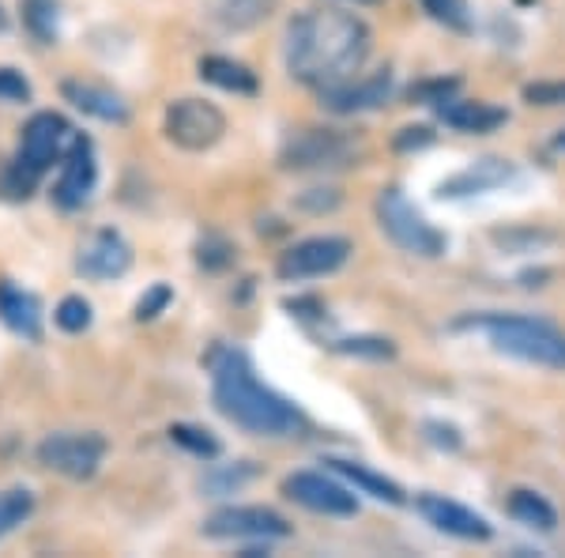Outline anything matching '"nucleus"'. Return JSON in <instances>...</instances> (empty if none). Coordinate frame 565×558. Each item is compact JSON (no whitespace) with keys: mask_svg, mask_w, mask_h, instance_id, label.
Returning <instances> with one entry per match:
<instances>
[{"mask_svg":"<svg viewBox=\"0 0 565 558\" xmlns=\"http://www.w3.org/2000/svg\"><path fill=\"white\" fill-rule=\"evenodd\" d=\"M370 27L343 8H313L287 27L282 61L298 84L332 87L351 80L370 57Z\"/></svg>","mask_w":565,"mask_h":558,"instance_id":"1","label":"nucleus"},{"mask_svg":"<svg viewBox=\"0 0 565 558\" xmlns=\"http://www.w3.org/2000/svg\"><path fill=\"white\" fill-rule=\"evenodd\" d=\"M212 400L215 408L257 438H290L306 427L302 411L290 400H282L276 389H268L257 378L253 362L242 351H223L212 370Z\"/></svg>","mask_w":565,"mask_h":558,"instance_id":"2","label":"nucleus"},{"mask_svg":"<svg viewBox=\"0 0 565 558\" xmlns=\"http://www.w3.org/2000/svg\"><path fill=\"white\" fill-rule=\"evenodd\" d=\"M457 328H476L494 344V351L513 355L521 362L546 366V370H565V333L540 317H521V314H482V317H463Z\"/></svg>","mask_w":565,"mask_h":558,"instance_id":"3","label":"nucleus"},{"mask_svg":"<svg viewBox=\"0 0 565 558\" xmlns=\"http://www.w3.org/2000/svg\"><path fill=\"white\" fill-rule=\"evenodd\" d=\"M377 223H381V231L388 234V242L399 245L404 253H412V257L434 261L445 253V234L437 231L430 219L418 212L396 186L377 193Z\"/></svg>","mask_w":565,"mask_h":558,"instance_id":"4","label":"nucleus"},{"mask_svg":"<svg viewBox=\"0 0 565 558\" xmlns=\"http://www.w3.org/2000/svg\"><path fill=\"white\" fill-rule=\"evenodd\" d=\"M362 159V140L343 129H302L279 155L282 170H343Z\"/></svg>","mask_w":565,"mask_h":558,"instance_id":"5","label":"nucleus"},{"mask_svg":"<svg viewBox=\"0 0 565 558\" xmlns=\"http://www.w3.org/2000/svg\"><path fill=\"white\" fill-rule=\"evenodd\" d=\"M167 140L181 151H207L223 140L226 117L223 109L212 106L207 98H178L167 106V122H162Z\"/></svg>","mask_w":565,"mask_h":558,"instance_id":"6","label":"nucleus"},{"mask_svg":"<svg viewBox=\"0 0 565 558\" xmlns=\"http://www.w3.org/2000/svg\"><path fill=\"white\" fill-rule=\"evenodd\" d=\"M351 257V242L335 234H321V238H306V242L290 245L279 257L276 272L282 283H298V280H321L340 272Z\"/></svg>","mask_w":565,"mask_h":558,"instance_id":"7","label":"nucleus"},{"mask_svg":"<svg viewBox=\"0 0 565 558\" xmlns=\"http://www.w3.org/2000/svg\"><path fill=\"white\" fill-rule=\"evenodd\" d=\"M106 456V438L103 434H76V430H65V434H50L39 445V461L50 472H61L68 480H90L98 472Z\"/></svg>","mask_w":565,"mask_h":558,"instance_id":"8","label":"nucleus"},{"mask_svg":"<svg viewBox=\"0 0 565 558\" xmlns=\"http://www.w3.org/2000/svg\"><path fill=\"white\" fill-rule=\"evenodd\" d=\"M282 494L290 502H298L302 509H309V514H328V517L359 514V498L324 472H290L282 480Z\"/></svg>","mask_w":565,"mask_h":558,"instance_id":"9","label":"nucleus"},{"mask_svg":"<svg viewBox=\"0 0 565 558\" xmlns=\"http://www.w3.org/2000/svg\"><path fill=\"white\" fill-rule=\"evenodd\" d=\"M204 536L212 539H282L290 536L287 517L268 506H226L204 520Z\"/></svg>","mask_w":565,"mask_h":558,"instance_id":"10","label":"nucleus"},{"mask_svg":"<svg viewBox=\"0 0 565 558\" xmlns=\"http://www.w3.org/2000/svg\"><path fill=\"white\" fill-rule=\"evenodd\" d=\"M68 133L72 129L61 114H50V109L34 114L31 122L23 125V140H20V155H15V159H20L23 167H31L34 173H45L61 159V151H65Z\"/></svg>","mask_w":565,"mask_h":558,"instance_id":"11","label":"nucleus"},{"mask_svg":"<svg viewBox=\"0 0 565 558\" xmlns=\"http://www.w3.org/2000/svg\"><path fill=\"white\" fill-rule=\"evenodd\" d=\"M98 181V162H95V144L87 136H76L65 151V162H61V178L53 186V200H57L65 212L79 208L90 197Z\"/></svg>","mask_w":565,"mask_h":558,"instance_id":"12","label":"nucleus"},{"mask_svg":"<svg viewBox=\"0 0 565 558\" xmlns=\"http://www.w3.org/2000/svg\"><path fill=\"white\" fill-rule=\"evenodd\" d=\"M129 269H132V245L117 231H95L76 253V272L98 283L121 280Z\"/></svg>","mask_w":565,"mask_h":558,"instance_id":"13","label":"nucleus"},{"mask_svg":"<svg viewBox=\"0 0 565 558\" xmlns=\"http://www.w3.org/2000/svg\"><path fill=\"white\" fill-rule=\"evenodd\" d=\"M415 506H418V514H423L437 533H445V536L482 544V539H490V533H494V528L487 525V517H479L476 509L460 506V502L445 498V494H418Z\"/></svg>","mask_w":565,"mask_h":558,"instance_id":"14","label":"nucleus"},{"mask_svg":"<svg viewBox=\"0 0 565 558\" xmlns=\"http://www.w3.org/2000/svg\"><path fill=\"white\" fill-rule=\"evenodd\" d=\"M392 95V72H373L366 80H343V84L321 87V106L332 114H362L377 109Z\"/></svg>","mask_w":565,"mask_h":558,"instance_id":"15","label":"nucleus"},{"mask_svg":"<svg viewBox=\"0 0 565 558\" xmlns=\"http://www.w3.org/2000/svg\"><path fill=\"white\" fill-rule=\"evenodd\" d=\"M513 173H516V167L509 159H476L471 167H463L460 173L445 178L441 186H437V197H441V200H460V197L490 193V189L513 181Z\"/></svg>","mask_w":565,"mask_h":558,"instance_id":"16","label":"nucleus"},{"mask_svg":"<svg viewBox=\"0 0 565 558\" xmlns=\"http://www.w3.org/2000/svg\"><path fill=\"white\" fill-rule=\"evenodd\" d=\"M437 117H441L449 129L457 133H494L509 122V114L494 103H479V98H441L437 106Z\"/></svg>","mask_w":565,"mask_h":558,"instance_id":"17","label":"nucleus"},{"mask_svg":"<svg viewBox=\"0 0 565 558\" xmlns=\"http://www.w3.org/2000/svg\"><path fill=\"white\" fill-rule=\"evenodd\" d=\"M0 322L23 340H42V306L31 291L15 287L12 280H0Z\"/></svg>","mask_w":565,"mask_h":558,"instance_id":"18","label":"nucleus"},{"mask_svg":"<svg viewBox=\"0 0 565 558\" xmlns=\"http://www.w3.org/2000/svg\"><path fill=\"white\" fill-rule=\"evenodd\" d=\"M61 95H65L76 109H84L87 117H98V122H109V125H125V122H129V106L121 103V95H114V91H106V87H98V84L65 80V84H61Z\"/></svg>","mask_w":565,"mask_h":558,"instance_id":"19","label":"nucleus"},{"mask_svg":"<svg viewBox=\"0 0 565 558\" xmlns=\"http://www.w3.org/2000/svg\"><path fill=\"white\" fill-rule=\"evenodd\" d=\"M324 464L335 475H343L348 483H354V487H359L362 494H370V498L388 502V506H404V491H399V483L385 480V475L362 468V464H354V461H340V456H332V461H324Z\"/></svg>","mask_w":565,"mask_h":558,"instance_id":"20","label":"nucleus"},{"mask_svg":"<svg viewBox=\"0 0 565 558\" xmlns=\"http://www.w3.org/2000/svg\"><path fill=\"white\" fill-rule=\"evenodd\" d=\"M276 4L279 0H215L212 15L226 31H249V27L268 20V15L276 12Z\"/></svg>","mask_w":565,"mask_h":558,"instance_id":"21","label":"nucleus"},{"mask_svg":"<svg viewBox=\"0 0 565 558\" xmlns=\"http://www.w3.org/2000/svg\"><path fill=\"white\" fill-rule=\"evenodd\" d=\"M200 76H204L207 84L223 87V91H234V95H257V76H253L242 61L204 57V61H200Z\"/></svg>","mask_w":565,"mask_h":558,"instance_id":"22","label":"nucleus"},{"mask_svg":"<svg viewBox=\"0 0 565 558\" xmlns=\"http://www.w3.org/2000/svg\"><path fill=\"white\" fill-rule=\"evenodd\" d=\"M509 514H513L521 525L535 528V533H554L558 528V514H554V506L543 498V494L535 491H513L509 494Z\"/></svg>","mask_w":565,"mask_h":558,"instance_id":"23","label":"nucleus"},{"mask_svg":"<svg viewBox=\"0 0 565 558\" xmlns=\"http://www.w3.org/2000/svg\"><path fill=\"white\" fill-rule=\"evenodd\" d=\"M34 514V494L26 487H8L0 491V539L23 525Z\"/></svg>","mask_w":565,"mask_h":558,"instance_id":"24","label":"nucleus"},{"mask_svg":"<svg viewBox=\"0 0 565 558\" xmlns=\"http://www.w3.org/2000/svg\"><path fill=\"white\" fill-rule=\"evenodd\" d=\"M23 20L39 42H57V0H23Z\"/></svg>","mask_w":565,"mask_h":558,"instance_id":"25","label":"nucleus"},{"mask_svg":"<svg viewBox=\"0 0 565 558\" xmlns=\"http://www.w3.org/2000/svg\"><path fill=\"white\" fill-rule=\"evenodd\" d=\"M42 173H34L31 167H23L20 159H12L4 170H0V193L8 200H26L34 193V186H39Z\"/></svg>","mask_w":565,"mask_h":558,"instance_id":"26","label":"nucleus"},{"mask_svg":"<svg viewBox=\"0 0 565 558\" xmlns=\"http://www.w3.org/2000/svg\"><path fill=\"white\" fill-rule=\"evenodd\" d=\"M170 438H174L181 450H189L193 456H200V461H215V456H218V442L212 438V430L178 423V427H170Z\"/></svg>","mask_w":565,"mask_h":558,"instance_id":"27","label":"nucleus"},{"mask_svg":"<svg viewBox=\"0 0 565 558\" xmlns=\"http://www.w3.org/2000/svg\"><path fill=\"white\" fill-rule=\"evenodd\" d=\"M418 4H423L437 23L449 27V31H460V34H468V31H471L468 0H418Z\"/></svg>","mask_w":565,"mask_h":558,"instance_id":"28","label":"nucleus"},{"mask_svg":"<svg viewBox=\"0 0 565 558\" xmlns=\"http://www.w3.org/2000/svg\"><path fill=\"white\" fill-rule=\"evenodd\" d=\"M53 322H57V328H65V333H84V328H90V306L79 295H68L61 298Z\"/></svg>","mask_w":565,"mask_h":558,"instance_id":"29","label":"nucleus"},{"mask_svg":"<svg viewBox=\"0 0 565 558\" xmlns=\"http://www.w3.org/2000/svg\"><path fill=\"white\" fill-rule=\"evenodd\" d=\"M527 106H565V80H540L524 87Z\"/></svg>","mask_w":565,"mask_h":558,"instance_id":"30","label":"nucleus"},{"mask_svg":"<svg viewBox=\"0 0 565 558\" xmlns=\"http://www.w3.org/2000/svg\"><path fill=\"white\" fill-rule=\"evenodd\" d=\"M170 298H174V291L167 287V283H154V287L136 302V322H154V317L162 314V309L170 306Z\"/></svg>","mask_w":565,"mask_h":558,"instance_id":"31","label":"nucleus"},{"mask_svg":"<svg viewBox=\"0 0 565 558\" xmlns=\"http://www.w3.org/2000/svg\"><path fill=\"white\" fill-rule=\"evenodd\" d=\"M332 347L340 355H370V359H392V355H396V347L388 340H370V336H362V340H340Z\"/></svg>","mask_w":565,"mask_h":558,"instance_id":"32","label":"nucleus"},{"mask_svg":"<svg viewBox=\"0 0 565 558\" xmlns=\"http://www.w3.org/2000/svg\"><path fill=\"white\" fill-rule=\"evenodd\" d=\"M234 261V245L223 242V238H204L200 242V264L204 269H226Z\"/></svg>","mask_w":565,"mask_h":558,"instance_id":"33","label":"nucleus"},{"mask_svg":"<svg viewBox=\"0 0 565 558\" xmlns=\"http://www.w3.org/2000/svg\"><path fill=\"white\" fill-rule=\"evenodd\" d=\"M31 98V84L23 80V72L0 69V103H26Z\"/></svg>","mask_w":565,"mask_h":558,"instance_id":"34","label":"nucleus"},{"mask_svg":"<svg viewBox=\"0 0 565 558\" xmlns=\"http://www.w3.org/2000/svg\"><path fill=\"white\" fill-rule=\"evenodd\" d=\"M426 144H434V133L430 129H404L396 136V151H415V148H426Z\"/></svg>","mask_w":565,"mask_h":558,"instance_id":"35","label":"nucleus"},{"mask_svg":"<svg viewBox=\"0 0 565 558\" xmlns=\"http://www.w3.org/2000/svg\"><path fill=\"white\" fill-rule=\"evenodd\" d=\"M551 151H558V155L565 151V129H562V133H558V136H554V140H551Z\"/></svg>","mask_w":565,"mask_h":558,"instance_id":"36","label":"nucleus"},{"mask_svg":"<svg viewBox=\"0 0 565 558\" xmlns=\"http://www.w3.org/2000/svg\"><path fill=\"white\" fill-rule=\"evenodd\" d=\"M8 27V15H4V8H0V31H4Z\"/></svg>","mask_w":565,"mask_h":558,"instance_id":"37","label":"nucleus"}]
</instances>
